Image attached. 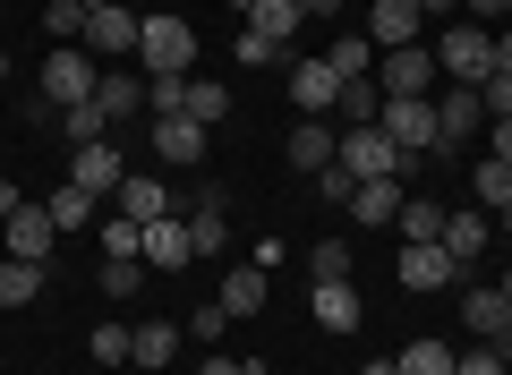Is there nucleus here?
<instances>
[{"label":"nucleus","mask_w":512,"mask_h":375,"mask_svg":"<svg viewBox=\"0 0 512 375\" xmlns=\"http://www.w3.org/2000/svg\"><path fill=\"white\" fill-rule=\"evenodd\" d=\"M427 52H436L444 86H487V77H495V35H487L478 18H453L436 43H427Z\"/></svg>","instance_id":"obj_1"},{"label":"nucleus","mask_w":512,"mask_h":375,"mask_svg":"<svg viewBox=\"0 0 512 375\" xmlns=\"http://www.w3.org/2000/svg\"><path fill=\"white\" fill-rule=\"evenodd\" d=\"M94 86H103V60H94L86 43H60V52H43V103H52V111L86 103Z\"/></svg>","instance_id":"obj_2"},{"label":"nucleus","mask_w":512,"mask_h":375,"mask_svg":"<svg viewBox=\"0 0 512 375\" xmlns=\"http://www.w3.org/2000/svg\"><path fill=\"white\" fill-rule=\"evenodd\" d=\"M333 162H342L350 179H402V171H410L419 154H402V145L384 137L376 120H367V128H342V154H333Z\"/></svg>","instance_id":"obj_3"},{"label":"nucleus","mask_w":512,"mask_h":375,"mask_svg":"<svg viewBox=\"0 0 512 375\" xmlns=\"http://www.w3.org/2000/svg\"><path fill=\"white\" fill-rule=\"evenodd\" d=\"M376 128L393 145H402V154H436V94H384V111H376Z\"/></svg>","instance_id":"obj_4"},{"label":"nucleus","mask_w":512,"mask_h":375,"mask_svg":"<svg viewBox=\"0 0 512 375\" xmlns=\"http://www.w3.org/2000/svg\"><path fill=\"white\" fill-rule=\"evenodd\" d=\"M478 128H487V94L478 86H444L436 94V162H453Z\"/></svg>","instance_id":"obj_5"},{"label":"nucleus","mask_w":512,"mask_h":375,"mask_svg":"<svg viewBox=\"0 0 512 375\" xmlns=\"http://www.w3.org/2000/svg\"><path fill=\"white\" fill-rule=\"evenodd\" d=\"M137 60H146L154 77H188V60H197V26H188V18H146Z\"/></svg>","instance_id":"obj_6"},{"label":"nucleus","mask_w":512,"mask_h":375,"mask_svg":"<svg viewBox=\"0 0 512 375\" xmlns=\"http://www.w3.org/2000/svg\"><path fill=\"white\" fill-rule=\"evenodd\" d=\"M137 35H146V18H137V9H120V0H103V9L86 18V52H94V60L137 52Z\"/></svg>","instance_id":"obj_7"},{"label":"nucleus","mask_w":512,"mask_h":375,"mask_svg":"<svg viewBox=\"0 0 512 375\" xmlns=\"http://www.w3.org/2000/svg\"><path fill=\"white\" fill-rule=\"evenodd\" d=\"M384 60V77H376V86L384 94H436V52H427V43H402V52H376Z\"/></svg>","instance_id":"obj_8"},{"label":"nucleus","mask_w":512,"mask_h":375,"mask_svg":"<svg viewBox=\"0 0 512 375\" xmlns=\"http://www.w3.org/2000/svg\"><path fill=\"white\" fill-rule=\"evenodd\" d=\"M69 179H77V188H86V197H103V188H111V197H120V145H111V137H94V145H69Z\"/></svg>","instance_id":"obj_9"},{"label":"nucleus","mask_w":512,"mask_h":375,"mask_svg":"<svg viewBox=\"0 0 512 375\" xmlns=\"http://www.w3.org/2000/svg\"><path fill=\"white\" fill-rule=\"evenodd\" d=\"M222 239H231V197L197 188V205H188V256H222Z\"/></svg>","instance_id":"obj_10"},{"label":"nucleus","mask_w":512,"mask_h":375,"mask_svg":"<svg viewBox=\"0 0 512 375\" xmlns=\"http://www.w3.org/2000/svg\"><path fill=\"white\" fill-rule=\"evenodd\" d=\"M487 239H495V214H487V205H453L436 248L453 256V265H470V256H487Z\"/></svg>","instance_id":"obj_11"},{"label":"nucleus","mask_w":512,"mask_h":375,"mask_svg":"<svg viewBox=\"0 0 512 375\" xmlns=\"http://www.w3.org/2000/svg\"><path fill=\"white\" fill-rule=\"evenodd\" d=\"M419 35H427L419 0H376V18H367V43H376V52H402V43H419Z\"/></svg>","instance_id":"obj_12"},{"label":"nucleus","mask_w":512,"mask_h":375,"mask_svg":"<svg viewBox=\"0 0 512 375\" xmlns=\"http://www.w3.org/2000/svg\"><path fill=\"white\" fill-rule=\"evenodd\" d=\"M0 239H9V256H52V239H60V222H52V205H18V214L0 222Z\"/></svg>","instance_id":"obj_13"},{"label":"nucleus","mask_w":512,"mask_h":375,"mask_svg":"<svg viewBox=\"0 0 512 375\" xmlns=\"http://www.w3.org/2000/svg\"><path fill=\"white\" fill-rule=\"evenodd\" d=\"M393 273H402V290H419V299H427V290H444V282H461V265L436 248V239H427V248H402V256H393Z\"/></svg>","instance_id":"obj_14"},{"label":"nucleus","mask_w":512,"mask_h":375,"mask_svg":"<svg viewBox=\"0 0 512 375\" xmlns=\"http://www.w3.org/2000/svg\"><path fill=\"white\" fill-rule=\"evenodd\" d=\"M291 103L308 111V120L342 103V77H333V60H291Z\"/></svg>","instance_id":"obj_15"},{"label":"nucleus","mask_w":512,"mask_h":375,"mask_svg":"<svg viewBox=\"0 0 512 375\" xmlns=\"http://www.w3.org/2000/svg\"><path fill=\"white\" fill-rule=\"evenodd\" d=\"M350 222H359V231H393V222H402V188H393V179H359V188H350Z\"/></svg>","instance_id":"obj_16"},{"label":"nucleus","mask_w":512,"mask_h":375,"mask_svg":"<svg viewBox=\"0 0 512 375\" xmlns=\"http://www.w3.org/2000/svg\"><path fill=\"white\" fill-rule=\"evenodd\" d=\"M205 137H214V128H197L188 111H180V120H154V154L180 162V171H197V162H205Z\"/></svg>","instance_id":"obj_17"},{"label":"nucleus","mask_w":512,"mask_h":375,"mask_svg":"<svg viewBox=\"0 0 512 375\" xmlns=\"http://www.w3.org/2000/svg\"><path fill=\"white\" fill-rule=\"evenodd\" d=\"M282 154H291V171H308V179H316V171H325L333 154H342V137H333L325 120H299L291 137H282Z\"/></svg>","instance_id":"obj_18"},{"label":"nucleus","mask_w":512,"mask_h":375,"mask_svg":"<svg viewBox=\"0 0 512 375\" xmlns=\"http://www.w3.org/2000/svg\"><path fill=\"white\" fill-rule=\"evenodd\" d=\"M146 265H163V273L197 265V256H188V214H163V222H146Z\"/></svg>","instance_id":"obj_19"},{"label":"nucleus","mask_w":512,"mask_h":375,"mask_svg":"<svg viewBox=\"0 0 512 375\" xmlns=\"http://www.w3.org/2000/svg\"><path fill=\"white\" fill-rule=\"evenodd\" d=\"M265 299H274V290H265V265H239V273H222V316H265Z\"/></svg>","instance_id":"obj_20"},{"label":"nucleus","mask_w":512,"mask_h":375,"mask_svg":"<svg viewBox=\"0 0 512 375\" xmlns=\"http://www.w3.org/2000/svg\"><path fill=\"white\" fill-rule=\"evenodd\" d=\"M94 111H103V120H137V111H146V77L103 69V86H94Z\"/></svg>","instance_id":"obj_21"},{"label":"nucleus","mask_w":512,"mask_h":375,"mask_svg":"<svg viewBox=\"0 0 512 375\" xmlns=\"http://www.w3.org/2000/svg\"><path fill=\"white\" fill-rule=\"evenodd\" d=\"M299 26H308V9H299V0H256V9H248V35L282 43V52H291V35H299Z\"/></svg>","instance_id":"obj_22"},{"label":"nucleus","mask_w":512,"mask_h":375,"mask_svg":"<svg viewBox=\"0 0 512 375\" xmlns=\"http://www.w3.org/2000/svg\"><path fill=\"white\" fill-rule=\"evenodd\" d=\"M120 214L128 222H163L171 214V188H163V179H146V171H128L120 179Z\"/></svg>","instance_id":"obj_23"},{"label":"nucleus","mask_w":512,"mask_h":375,"mask_svg":"<svg viewBox=\"0 0 512 375\" xmlns=\"http://www.w3.org/2000/svg\"><path fill=\"white\" fill-rule=\"evenodd\" d=\"M359 316L367 307H359L350 282H316V324H325V333H359Z\"/></svg>","instance_id":"obj_24"},{"label":"nucleus","mask_w":512,"mask_h":375,"mask_svg":"<svg viewBox=\"0 0 512 375\" xmlns=\"http://www.w3.org/2000/svg\"><path fill=\"white\" fill-rule=\"evenodd\" d=\"M461 324H470L478 341H504V324H512V299H504V290H470V299H461Z\"/></svg>","instance_id":"obj_25"},{"label":"nucleus","mask_w":512,"mask_h":375,"mask_svg":"<svg viewBox=\"0 0 512 375\" xmlns=\"http://www.w3.org/2000/svg\"><path fill=\"white\" fill-rule=\"evenodd\" d=\"M470 205H487V214H504L512 205V162H470Z\"/></svg>","instance_id":"obj_26"},{"label":"nucleus","mask_w":512,"mask_h":375,"mask_svg":"<svg viewBox=\"0 0 512 375\" xmlns=\"http://www.w3.org/2000/svg\"><path fill=\"white\" fill-rule=\"evenodd\" d=\"M444 214H453V205H436V197H402V248L444 239Z\"/></svg>","instance_id":"obj_27"},{"label":"nucleus","mask_w":512,"mask_h":375,"mask_svg":"<svg viewBox=\"0 0 512 375\" xmlns=\"http://www.w3.org/2000/svg\"><path fill=\"white\" fill-rule=\"evenodd\" d=\"M171 358H180V324H137L128 367H171Z\"/></svg>","instance_id":"obj_28"},{"label":"nucleus","mask_w":512,"mask_h":375,"mask_svg":"<svg viewBox=\"0 0 512 375\" xmlns=\"http://www.w3.org/2000/svg\"><path fill=\"white\" fill-rule=\"evenodd\" d=\"M43 290V265L35 256H0V307H26Z\"/></svg>","instance_id":"obj_29"},{"label":"nucleus","mask_w":512,"mask_h":375,"mask_svg":"<svg viewBox=\"0 0 512 375\" xmlns=\"http://www.w3.org/2000/svg\"><path fill=\"white\" fill-rule=\"evenodd\" d=\"M188 120H197V128L231 120V86H222V77H188Z\"/></svg>","instance_id":"obj_30"},{"label":"nucleus","mask_w":512,"mask_h":375,"mask_svg":"<svg viewBox=\"0 0 512 375\" xmlns=\"http://www.w3.org/2000/svg\"><path fill=\"white\" fill-rule=\"evenodd\" d=\"M333 111H342V128H367V120L384 111V86H376V77H350V86H342V103H333Z\"/></svg>","instance_id":"obj_31"},{"label":"nucleus","mask_w":512,"mask_h":375,"mask_svg":"<svg viewBox=\"0 0 512 375\" xmlns=\"http://www.w3.org/2000/svg\"><path fill=\"white\" fill-rule=\"evenodd\" d=\"M43 205H52V222H60V231H86V222H94V197L77 188V179H60V188H52Z\"/></svg>","instance_id":"obj_32"},{"label":"nucleus","mask_w":512,"mask_h":375,"mask_svg":"<svg viewBox=\"0 0 512 375\" xmlns=\"http://www.w3.org/2000/svg\"><path fill=\"white\" fill-rule=\"evenodd\" d=\"M333 77H342V86H350V77H367V69H376V43H367V35H342V43H333Z\"/></svg>","instance_id":"obj_33"},{"label":"nucleus","mask_w":512,"mask_h":375,"mask_svg":"<svg viewBox=\"0 0 512 375\" xmlns=\"http://www.w3.org/2000/svg\"><path fill=\"white\" fill-rule=\"evenodd\" d=\"M60 137H69V145H94V137H111V120L94 111V94H86V103H69V111H60Z\"/></svg>","instance_id":"obj_34"},{"label":"nucleus","mask_w":512,"mask_h":375,"mask_svg":"<svg viewBox=\"0 0 512 375\" xmlns=\"http://www.w3.org/2000/svg\"><path fill=\"white\" fill-rule=\"evenodd\" d=\"M86 0H52V9H43V26H52V43H86Z\"/></svg>","instance_id":"obj_35"},{"label":"nucleus","mask_w":512,"mask_h":375,"mask_svg":"<svg viewBox=\"0 0 512 375\" xmlns=\"http://www.w3.org/2000/svg\"><path fill=\"white\" fill-rule=\"evenodd\" d=\"M453 358H461V350H444V341H410V350H402V375H453Z\"/></svg>","instance_id":"obj_36"},{"label":"nucleus","mask_w":512,"mask_h":375,"mask_svg":"<svg viewBox=\"0 0 512 375\" xmlns=\"http://www.w3.org/2000/svg\"><path fill=\"white\" fill-rule=\"evenodd\" d=\"M137 282H146V256H103V290L111 299H137Z\"/></svg>","instance_id":"obj_37"},{"label":"nucleus","mask_w":512,"mask_h":375,"mask_svg":"<svg viewBox=\"0 0 512 375\" xmlns=\"http://www.w3.org/2000/svg\"><path fill=\"white\" fill-rule=\"evenodd\" d=\"M231 60H239V69H282V60H291V52H282V43H265V35H248V26H239Z\"/></svg>","instance_id":"obj_38"},{"label":"nucleus","mask_w":512,"mask_h":375,"mask_svg":"<svg viewBox=\"0 0 512 375\" xmlns=\"http://www.w3.org/2000/svg\"><path fill=\"white\" fill-rule=\"evenodd\" d=\"M103 256H146V222L111 214V222H103Z\"/></svg>","instance_id":"obj_39"},{"label":"nucleus","mask_w":512,"mask_h":375,"mask_svg":"<svg viewBox=\"0 0 512 375\" xmlns=\"http://www.w3.org/2000/svg\"><path fill=\"white\" fill-rule=\"evenodd\" d=\"M146 111H154V120H180V111H188V77H154V86H146Z\"/></svg>","instance_id":"obj_40"},{"label":"nucleus","mask_w":512,"mask_h":375,"mask_svg":"<svg viewBox=\"0 0 512 375\" xmlns=\"http://www.w3.org/2000/svg\"><path fill=\"white\" fill-rule=\"evenodd\" d=\"M308 265H316V282H350V265H359V256H350V239H325Z\"/></svg>","instance_id":"obj_41"},{"label":"nucleus","mask_w":512,"mask_h":375,"mask_svg":"<svg viewBox=\"0 0 512 375\" xmlns=\"http://www.w3.org/2000/svg\"><path fill=\"white\" fill-rule=\"evenodd\" d=\"M453 375H512V358L495 350V341H478V350H461V358H453Z\"/></svg>","instance_id":"obj_42"},{"label":"nucleus","mask_w":512,"mask_h":375,"mask_svg":"<svg viewBox=\"0 0 512 375\" xmlns=\"http://www.w3.org/2000/svg\"><path fill=\"white\" fill-rule=\"evenodd\" d=\"M128 341H137V324H103V333H94V358H103V367H120Z\"/></svg>","instance_id":"obj_43"},{"label":"nucleus","mask_w":512,"mask_h":375,"mask_svg":"<svg viewBox=\"0 0 512 375\" xmlns=\"http://www.w3.org/2000/svg\"><path fill=\"white\" fill-rule=\"evenodd\" d=\"M478 94H487V120H512V69H495Z\"/></svg>","instance_id":"obj_44"},{"label":"nucleus","mask_w":512,"mask_h":375,"mask_svg":"<svg viewBox=\"0 0 512 375\" xmlns=\"http://www.w3.org/2000/svg\"><path fill=\"white\" fill-rule=\"evenodd\" d=\"M188 333H197V341H222V333H231V316H222V299H214V307H197V316H188Z\"/></svg>","instance_id":"obj_45"},{"label":"nucleus","mask_w":512,"mask_h":375,"mask_svg":"<svg viewBox=\"0 0 512 375\" xmlns=\"http://www.w3.org/2000/svg\"><path fill=\"white\" fill-rule=\"evenodd\" d=\"M316 179H325V205H350V188H359V179H350L342 162H325V171H316Z\"/></svg>","instance_id":"obj_46"},{"label":"nucleus","mask_w":512,"mask_h":375,"mask_svg":"<svg viewBox=\"0 0 512 375\" xmlns=\"http://www.w3.org/2000/svg\"><path fill=\"white\" fill-rule=\"evenodd\" d=\"M504 9H512V0H461V18H478V26H495Z\"/></svg>","instance_id":"obj_47"},{"label":"nucleus","mask_w":512,"mask_h":375,"mask_svg":"<svg viewBox=\"0 0 512 375\" xmlns=\"http://www.w3.org/2000/svg\"><path fill=\"white\" fill-rule=\"evenodd\" d=\"M197 375H248V367H239V358H205Z\"/></svg>","instance_id":"obj_48"},{"label":"nucleus","mask_w":512,"mask_h":375,"mask_svg":"<svg viewBox=\"0 0 512 375\" xmlns=\"http://www.w3.org/2000/svg\"><path fill=\"white\" fill-rule=\"evenodd\" d=\"M495 162H512V120H495Z\"/></svg>","instance_id":"obj_49"},{"label":"nucleus","mask_w":512,"mask_h":375,"mask_svg":"<svg viewBox=\"0 0 512 375\" xmlns=\"http://www.w3.org/2000/svg\"><path fill=\"white\" fill-rule=\"evenodd\" d=\"M18 205H26V197H18V188H9V179H0V222H9V214H18Z\"/></svg>","instance_id":"obj_50"},{"label":"nucleus","mask_w":512,"mask_h":375,"mask_svg":"<svg viewBox=\"0 0 512 375\" xmlns=\"http://www.w3.org/2000/svg\"><path fill=\"white\" fill-rule=\"evenodd\" d=\"M419 9L427 18H461V0H419Z\"/></svg>","instance_id":"obj_51"},{"label":"nucleus","mask_w":512,"mask_h":375,"mask_svg":"<svg viewBox=\"0 0 512 375\" xmlns=\"http://www.w3.org/2000/svg\"><path fill=\"white\" fill-rule=\"evenodd\" d=\"M299 9H308V18H333V9H342V0H299Z\"/></svg>","instance_id":"obj_52"},{"label":"nucleus","mask_w":512,"mask_h":375,"mask_svg":"<svg viewBox=\"0 0 512 375\" xmlns=\"http://www.w3.org/2000/svg\"><path fill=\"white\" fill-rule=\"evenodd\" d=\"M495 69H512V35H495Z\"/></svg>","instance_id":"obj_53"},{"label":"nucleus","mask_w":512,"mask_h":375,"mask_svg":"<svg viewBox=\"0 0 512 375\" xmlns=\"http://www.w3.org/2000/svg\"><path fill=\"white\" fill-rule=\"evenodd\" d=\"M367 375H402V358H376V367H367Z\"/></svg>","instance_id":"obj_54"},{"label":"nucleus","mask_w":512,"mask_h":375,"mask_svg":"<svg viewBox=\"0 0 512 375\" xmlns=\"http://www.w3.org/2000/svg\"><path fill=\"white\" fill-rule=\"evenodd\" d=\"M231 9H239V18H248V9H256V0H231Z\"/></svg>","instance_id":"obj_55"},{"label":"nucleus","mask_w":512,"mask_h":375,"mask_svg":"<svg viewBox=\"0 0 512 375\" xmlns=\"http://www.w3.org/2000/svg\"><path fill=\"white\" fill-rule=\"evenodd\" d=\"M495 222H504V231H512V205H504V214H495Z\"/></svg>","instance_id":"obj_56"},{"label":"nucleus","mask_w":512,"mask_h":375,"mask_svg":"<svg viewBox=\"0 0 512 375\" xmlns=\"http://www.w3.org/2000/svg\"><path fill=\"white\" fill-rule=\"evenodd\" d=\"M495 290H504V299H512V273H504V282H495Z\"/></svg>","instance_id":"obj_57"},{"label":"nucleus","mask_w":512,"mask_h":375,"mask_svg":"<svg viewBox=\"0 0 512 375\" xmlns=\"http://www.w3.org/2000/svg\"><path fill=\"white\" fill-rule=\"evenodd\" d=\"M0 77H9V52H0Z\"/></svg>","instance_id":"obj_58"},{"label":"nucleus","mask_w":512,"mask_h":375,"mask_svg":"<svg viewBox=\"0 0 512 375\" xmlns=\"http://www.w3.org/2000/svg\"><path fill=\"white\" fill-rule=\"evenodd\" d=\"M248 375H265V367H248Z\"/></svg>","instance_id":"obj_59"}]
</instances>
